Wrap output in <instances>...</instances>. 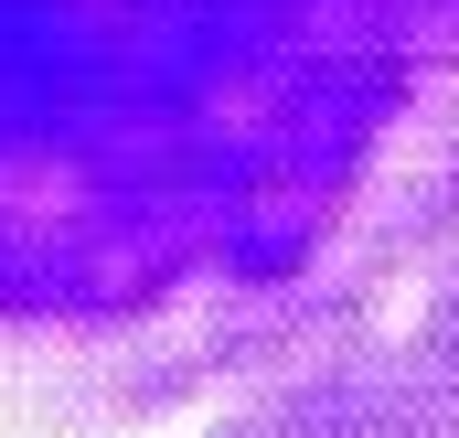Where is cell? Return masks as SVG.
Returning <instances> with one entry per match:
<instances>
[{
  "label": "cell",
  "mask_w": 459,
  "mask_h": 438,
  "mask_svg": "<svg viewBox=\"0 0 459 438\" xmlns=\"http://www.w3.org/2000/svg\"><path fill=\"white\" fill-rule=\"evenodd\" d=\"M459 246V0H0V438H128Z\"/></svg>",
  "instance_id": "1"
},
{
  "label": "cell",
  "mask_w": 459,
  "mask_h": 438,
  "mask_svg": "<svg viewBox=\"0 0 459 438\" xmlns=\"http://www.w3.org/2000/svg\"><path fill=\"white\" fill-rule=\"evenodd\" d=\"M214 438H459V246L299 364L256 374Z\"/></svg>",
  "instance_id": "2"
}]
</instances>
